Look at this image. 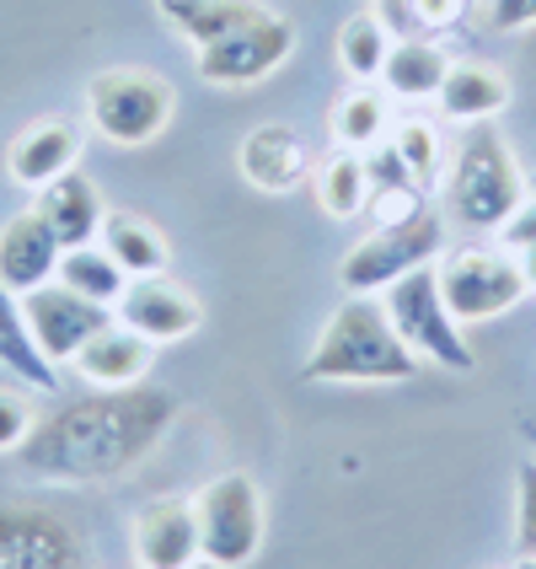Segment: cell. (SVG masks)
I'll return each instance as SVG.
<instances>
[{
  "label": "cell",
  "instance_id": "cell-1",
  "mask_svg": "<svg viewBox=\"0 0 536 569\" xmlns=\"http://www.w3.org/2000/svg\"><path fill=\"white\" fill-rule=\"evenodd\" d=\"M183 398L172 387H92L43 419H32L17 462L49 483H108L134 473L178 425Z\"/></svg>",
  "mask_w": 536,
  "mask_h": 569
},
{
  "label": "cell",
  "instance_id": "cell-2",
  "mask_svg": "<svg viewBox=\"0 0 536 569\" xmlns=\"http://www.w3.org/2000/svg\"><path fill=\"white\" fill-rule=\"evenodd\" d=\"M418 355L403 345L381 296H344L322 322L312 355L301 366L306 381H413Z\"/></svg>",
  "mask_w": 536,
  "mask_h": 569
},
{
  "label": "cell",
  "instance_id": "cell-3",
  "mask_svg": "<svg viewBox=\"0 0 536 569\" xmlns=\"http://www.w3.org/2000/svg\"><path fill=\"white\" fill-rule=\"evenodd\" d=\"M526 193H532V183L494 124H473V134L456 146V157L445 161L441 210L462 231H499L520 210Z\"/></svg>",
  "mask_w": 536,
  "mask_h": 569
},
{
  "label": "cell",
  "instance_id": "cell-4",
  "mask_svg": "<svg viewBox=\"0 0 536 569\" xmlns=\"http://www.w3.org/2000/svg\"><path fill=\"white\" fill-rule=\"evenodd\" d=\"M445 210L441 204H424L413 210L408 221L376 226L371 237H360L354 248L338 263V280H344L348 296H381L386 284H397L403 274L435 263L445 253Z\"/></svg>",
  "mask_w": 536,
  "mask_h": 569
},
{
  "label": "cell",
  "instance_id": "cell-5",
  "mask_svg": "<svg viewBox=\"0 0 536 569\" xmlns=\"http://www.w3.org/2000/svg\"><path fill=\"white\" fill-rule=\"evenodd\" d=\"M172 108H178L172 81H161L151 70L119 64V70H97L87 81V124L119 151L151 146L161 129L172 124Z\"/></svg>",
  "mask_w": 536,
  "mask_h": 569
},
{
  "label": "cell",
  "instance_id": "cell-6",
  "mask_svg": "<svg viewBox=\"0 0 536 569\" xmlns=\"http://www.w3.org/2000/svg\"><path fill=\"white\" fill-rule=\"evenodd\" d=\"M435 280H441V296L456 322H494L532 296L520 258L509 248H477V242L445 248L435 258Z\"/></svg>",
  "mask_w": 536,
  "mask_h": 569
},
{
  "label": "cell",
  "instance_id": "cell-7",
  "mask_svg": "<svg viewBox=\"0 0 536 569\" xmlns=\"http://www.w3.org/2000/svg\"><path fill=\"white\" fill-rule=\"evenodd\" d=\"M381 307L392 317V328L403 333V345L418 355V360H435L445 371H473V345L462 339V322L451 317L441 296V280H435V263L403 274L397 284L381 290Z\"/></svg>",
  "mask_w": 536,
  "mask_h": 569
},
{
  "label": "cell",
  "instance_id": "cell-8",
  "mask_svg": "<svg viewBox=\"0 0 536 569\" xmlns=\"http://www.w3.org/2000/svg\"><path fill=\"white\" fill-rule=\"evenodd\" d=\"M199 559L215 569H247L263 548V495L247 473H221L193 495Z\"/></svg>",
  "mask_w": 536,
  "mask_h": 569
},
{
  "label": "cell",
  "instance_id": "cell-9",
  "mask_svg": "<svg viewBox=\"0 0 536 569\" xmlns=\"http://www.w3.org/2000/svg\"><path fill=\"white\" fill-rule=\"evenodd\" d=\"M0 569H92V548L64 510L11 500L0 506Z\"/></svg>",
  "mask_w": 536,
  "mask_h": 569
},
{
  "label": "cell",
  "instance_id": "cell-10",
  "mask_svg": "<svg viewBox=\"0 0 536 569\" xmlns=\"http://www.w3.org/2000/svg\"><path fill=\"white\" fill-rule=\"evenodd\" d=\"M290 49H295V28L274 11H263L257 22L225 32L221 43H204L199 49V76L210 87H253V81L274 76L290 60Z\"/></svg>",
  "mask_w": 536,
  "mask_h": 569
},
{
  "label": "cell",
  "instance_id": "cell-11",
  "mask_svg": "<svg viewBox=\"0 0 536 569\" xmlns=\"http://www.w3.org/2000/svg\"><path fill=\"white\" fill-rule=\"evenodd\" d=\"M22 312H28V328H32V339H38V349H43L54 366L75 360V349L113 322V307H97V301L75 296V290L60 280L28 290V296H22Z\"/></svg>",
  "mask_w": 536,
  "mask_h": 569
},
{
  "label": "cell",
  "instance_id": "cell-12",
  "mask_svg": "<svg viewBox=\"0 0 536 569\" xmlns=\"http://www.w3.org/2000/svg\"><path fill=\"white\" fill-rule=\"evenodd\" d=\"M113 317H119L124 328H134V333H145V339L161 349V345H178V339L199 333L204 301H199L193 290H183L172 274H140V280L124 284Z\"/></svg>",
  "mask_w": 536,
  "mask_h": 569
},
{
  "label": "cell",
  "instance_id": "cell-13",
  "mask_svg": "<svg viewBox=\"0 0 536 569\" xmlns=\"http://www.w3.org/2000/svg\"><path fill=\"white\" fill-rule=\"evenodd\" d=\"M129 548L140 569H193L199 565V516L193 495H156L134 510Z\"/></svg>",
  "mask_w": 536,
  "mask_h": 569
},
{
  "label": "cell",
  "instance_id": "cell-14",
  "mask_svg": "<svg viewBox=\"0 0 536 569\" xmlns=\"http://www.w3.org/2000/svg\"><path fill=\"white\" fill-rule=\"evenodd\" d=\"M81 151H87L81 129L64 124V119H43V124H28L6 146V172L22 189H49L54 178L81 167Z\"/></svg>",
  "mask_w": 536,
  "mask_h": 569
},
{
  "label": "cell",
  "instance_id": "cell-15",
  "mask_svg": "<svg viewBox=\"0 0 536 569\" xmlns=\"http://www.w3.org/2000/svg\"><path fill=\"white\" fill-rule=\"evenodd\" d=\"M60 258H64L60 237L49 231V221L38 210H22V216H11L0 226V284L6 290L28 296L38 284H49L60 274Z\"/></svg>",
  "mask_w": 536,
  "mask_h": 569
},
{
  "label": "cell",
  "instance_id": "cell-16",
  "mask_svg": "<svg viewBox=\"0 0 536 569\" xmlns=\"http://www.w3.org/2000/svg\"><path fill=\"white\" fill-rule=\"evenodd\" d=\"M236 172H242L257 193H290L312 178V157H306V140L290 124H263L242 140Z\"/></svg>",
  "mask_w": 536,
  "mask_h": 569
},
{
  "label": "cell",
  "instance_id": "cell-17",
  "mask_svg": "<svg viewBox=\"0 0 536 569\" xmlns=\"http://www.w3.org/2000/svg\"><path fill=\"white\" fill-rule=\"evenodd\" d=\"M151 360H156V345L113 317L102 333H92L87 345L75 349L70 366H75V377L87 387H134V381L151 377Z\"/></svg>",
  "mask_w": 536,
  "mask_h": 569
},
{
  "label": "cell",
  "instance_id": "cell-18",
  "mask_svg": "<svg viewBox=\"0 0 536 569\" xmlns=\"http://www.w3.org/2000/svg\"><path fill=\"white\" fill-rule=\"evenodd\" d=\"M32 210L49 221V231L60 237V248H87V242H97V231H102V193H97V183L75 167V172H64V178H54L49 189H38V199H32Z\"/></svg>",
  "mask_w": 536,
  "mask_h": 569
},
{
  "label": "cell",
  "instance_id": "cell-19",
  "mask_svg": "<svg viewBox=\"0 0 536 569\" xmlns=\"http://www.w3.org/2000/svg\"><path fill=\"white\" fill-rule=\"evenodd\" d=\"M0 371L32 387V392H60V366L38 349L28 328V312H22V296L0 284Z\"/></svg>",
  "mask_w": 536,
  "mask_h": 569
},
{
  "label": "cell",
  "instance_id": "cell-20",
  "mask_svg": "<svg viewBox=\"0 0 536 569\" xmlns=\"http://www.w3.org/2000/svg\"><path fill=\"white\" fill-rule=\"evenodd\" d=\"M445 70H451V54H445L435 38H397L376 81H381V92L386 97L424 102V97H441Z\"/></svg>",
  "mask_w": 536,
  "mask_h": 569
},
{
  "label": "cell",
  "instance_id": "cell-21",
  "mask_svg": "<svg viewBox=\"0 0 536 569\" xmlns=\"http://www.w3.org/2000/svg\"><path fill=\"white\" fill-rule=\"evenodd\" d=\"M441 113L445 119H462V124H488L494 113H505L509 108V81L499 70H488V64H456L445 70L441 81Z\"/></svg>",
  "mask_w": 536,
  "mask_h": 569
},
{
  "label": "cell",
  "instance_id": "cell-22",
  "mask_svg": "<svg viewBox=\"0 0 536 569\" xmlns=\"http://www.w3.org/2000/svg\"><path fill=\"white\" fill-rule=\"evenodd\" d=\"M312 193L322 204V216L333 221H354L371 210V172H365V151H333L312 167Z\"/></svg>",
  "mask_w": 536,
  "mask_h": 569
},
{
  "label": "cell",
  "instance_id": "cell-23",
  "mask_svg": "<svg viewBox=\"0 0 536 569\" xmlns=\"http://www.w3.org/2000/svg\"><path fill=\"white\" fill-rule=\"evenodd\" d=\"M97 242H102L108 253L119 258V269H124L129 280H140V274H166V263H172V248H166V237H161L151 221L129 216V210H113V216H102V231H97Z\"/></svg>",
  "mask_w": 536,
  "mask_h": 569
},
{
  "label": "cell",
  "instance_id": "cell-24",
  "mask_svg": "<svg viewBox=\"0 0 536 569\" xmlns=\"http://www.w3.org/2000/svg\"><path fill=\"white\" fill-rule=\"evenodd\" d=\"M263 11L269 6H257V0H161V17L172 22V32H183L193 49L221 43L225 32L257 22Z\"/></svg>",
  "mask_w": 536,
  "mask_h": 569
},
{
  "label": "cell",
  "instance_id": "cell-25",
  "mask_svg": "<svg viewBox=\"0 0 536 569\" xmlns=\"http://www.w3.org/2000/svg\"><path fill=\"white\" fill-rule=\"evenodd\" d=\"M327 129H333V140L344 151H371V146H381L392 134V102H386V92H381L376 81H360L348 97L333 102Z\"/></svg>",
  "mask_w": 536,
  "mask_h": 569
},
{
  "label": "cell",
  "instance_id": "cell-26",
  "mask_svg": "<svg viewBox=\"0 0 536 569\" xmlns=\"http://www.w3.org/2000/svg\"><path fill=\"white\" fill-rule=\"evenodd\" d=\"M60 284H70L75 296H87L97 307H119V296H124L129 274L119 269V258L108 253L102 242H87V248H64L60 258Z\"/></svg>",
  "mask_w": 536,
  "mask_h": 569
},
{
  "label": "cell",
  "instance_id": "cell-27",
  "mask_svg": "<svg viewBox=\"0 0 536 569\" xmlns=\"http://www.w3.org/2000/svg\"><path fill=\"white\" fill-rule=\"evenodd\" d=\"M392 28L381 22L376 11H360V17H348L344 28H338V60L354 81H376L386 54H392Z\"/></svg>",
  "mask_w": 536,
  "mask_h": 569
},
{
  "label": "cell",
  "instance_id": "cell-28",
  "mask_svg": "<svg viewBox=\"0 0 536 569\" xmlns=\"http://www.w3.org/2000/svg\"><path fill=\"white\" fill-rule=\"evenodd\" d=\"M386 146L403 157V167L413 172V183H418V189H429V183L445 172L441 129L429 124V119H418V113H413V119H397V124H392V134H386Z\"/></svg>",
  "mask_w": 536,
  "mask_h": 569
},
{
  "label": "cell",
  "instance_id": "cell-29",
  "mask_svg": "<svg viewBox=\"0 0 536 569\" xmlns=\"http://www.w3.org/2000/svg\"><path fill=\"white\" fill-rule=\"evenodd\" d=\"M515 559H536V457L515 473Z\"/></svg>",
  "mask_w": 536,
  "mask_h": 569
},
{
  "label": "cell",
  "instance_id": "cell-30",
  "mask_svg": "<svg viewBox=\"0 0 536 569\" xmlns=\"http://www.w3.org/2000/svg\"><path fill=\"white\" fill-rule=\"evenodd\" d=\"M32 430V398L17 387H0V457L17 451Z\"/></svg>",
  "mask_w": 536,
  "mask_h": 569
},
{
  "label": "cell",
  "instance_id": "cell-31",
  "mask_svg": "<svg viewBox=\"0 0 536 569\" xmlns=\"http://www.w3.org/2000/svg\"><path fill=\"white\" fill-rule=\"evenodd\" d=\"M413 17H418L424 38H435V32H451L467 17V0H413Z\"/></svg>",
  "mask_w": 536,
  "mask_h": 569
},
{
  "label": "cell",
  "instance_id": "cell-32",
  "mask_svg": "<svg viewBox=\"0 0 536 569\" xmlns=\"http://www.w3.org/2000/svg\"><path fill=\"white\" fill-rule=\"evenodd\" d=\"M499 248H509V253L536 248V193H526V199H520V210L499 226Z\"/></svg>",
  "mask_w": 536,
  "mask_h": 569
},
{
  "label": "cell",
  "instance_id": "cell-33",
  "mask_svg": "<svg viewBox=\"0 0 536 569\" xmlns=\"http://www.w3.org/2000/svg\"><path fill=\"white\" fill-rule=\"evenodd\" d=\"M488 22H494L499 32L536 28V0H488Z\"/></svg>",
  "mask_w": 536,
  "mask_h": 569
},
{
  "label": "cell",
  "instance_id": "cell-34",
  "mask_svg": "<svg viewBox=\"0 0 536 569\" xmlns=\"http://www.w3.org/2000/svg\"><path fill=\"white\" fill-rule=\"evenodd\" d=\"M376 17L392 28V38H424L418 17H413V0H376Z\"/></svg>",
  "mask_w": 536,
  "mask_h": 569
},
{
  "label": "cell",
  "instance_id": "cell-35",
  "mask_svg": "<svg viewBox=\"0 0 536 569\" xmlns=\"http://www.w3.org/2000/svg\"><path fill=\"white\" fill-rule=\"evenodd\" d=\"M515 258H520V274H526V284L536 290V248H520Z\"/></svg>",
  "mask_w": 536,
  "mask_h": 569
},
{
  "label": "cell",
  "instance_id": "cell-36",
  "mask_svg": "<svg viewBox=\"0 0 536 569\" xmlns=\"http://www.w3.org/2000/svg\"><path fill=\"white\" fill-rule=\"evenodd\" d=\"M509 569H536V559H515V565H509Z\"/></svg>",
  "mask_w": 536,
  "mask_h": 569
},
{
  "label": "cell",
  "instance_id": "cell-37",
  "mask_svg": "<svg viewBox=\"0 0 536 569\" xmlns=\"http://www.w3.org/2000/svg\"><path fill=\"white\" fill-rule=\"evenodd\" d=\"M526 441H532V446H536V425H526Z\"/></svg>",
  "mask_w": 536,
  "mask_h": 569
},
{
  "label": "cell",
  "instance_id": "cell-38",
  "mask_svg": "<svg viewBox=\"0 0 536 569\" xmlns=\"http://www.w3.org/2000/svg\"><path fill=\"white\" fill-rule=\"evenodd\" d=\"M193 569H215V565H204V559H199V565H193Z\"/></svg>",
  "mask_w": 536,
  "mask_h": 569
},
{
  "label": "cell",
  "instance_id": "cell-39",
  "mask_svg": "<svg viewBox=\"0 0 536 569\" xmlns=\"http://www.w3.org/2000/svg\"><path fill=\"white\" fill-rule=\"evenodd\" d=\"M532 189H536V178H532Z\"/></svg>",
  "mask_w": 536,
  "mask_h": 569
}]
</instances>
